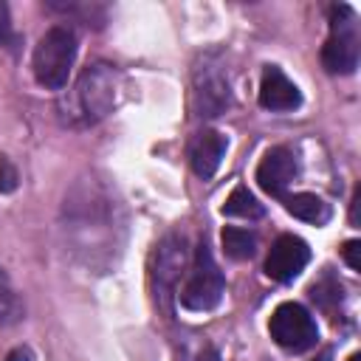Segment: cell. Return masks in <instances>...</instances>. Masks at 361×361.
<instances>
[{
    "label": "cell",
    "instance_id": "14",
    "mask_svg": "<svg viewBox=\"0 0 361 361\" xmlns=\"http://www.w3.org/2000/svg\"><path fill=\"white\" fill-rule=\"evenodd\" d=\"M223 251L231 259H251L257 251V237L248 228L228 226V228H223Z\"/></svg>",
    "mask_w": 361,
    "mask_h": 361
},
{
    "label": "cell",
    "instance_id": "19",
    "mask_svg": "<svg viewBox=\"0 0 361 361\" xmlns=\"http://www.w3.org/2000/svg\"><path fill=\"white\" fill-rule=\"evenodd\" d=\"M11 37V20H8V8L6 3H0V45Z\"/></svg>",
    "mask_w": 361,
    "mask_h": 361
},
{
    "label": "cell",
    "instance_id": "9",
    "mask_svg": "<svg viewBox=\"0 0 361 361\" xmlns=\"http://www.w3.org/2000/svg\"><path fill=\"white\" fill-rule=\"evenodd\" d=\"M296 172H299V166H296L293 152L285 149V147H274L262 155V161L257 166V183H259L262 192H268L274 197H282L285 189L293 183Z\"/></svg>",
    "mask_w": 361,
    "mask_h": 361
},
{
    "label": "cell",
    "instance_id": "5",
    "mask_svg": "<svg viewBox=\"0 0 361 361\" xmlns=\"http://www.w3.org/2000/svg\"><path fill=\"white\" fill-rule=\"evenodd\" d=\"M268 330H271V338L288 353H305L319 341V327L313 316L296 302L279 305L268 322Z\"/></svg>",
    "mask_w": 361,
    "mask_h": 361
},
{
    "label": "cell",
    "instance_id": "21",
    "mask_svg": "<svg viewBox=\"0 0 361 361\" xmlns=\"http://www.w3.org/2000/svg\"><path fill=\"white\" fill-rule=\"evenodd\" d=\"M316 361H330V353H322V355H319Z\"/></svg>",
    "mask_w": 361,
    "mask_h": 361
},
{
    "label": "cell",
    "instance_id": "2",
    "mask_svg": "<svg viewBox=\"0 0 361 361\" xmlns=\"http://www.w3.org/2000/svg\"><path fill=\"white\" fill-rule=\"evenodd\" d=\"M361 56V31L358 17L350 6L338 3L330 8V34L322 48V62L330 73H353Z\"/></svg>",
    "mask_w": 361,
    "mask_h": 361
},
{
    "label": "cell",
    "instance_id": "4",
    "mask_svg": "<svg viewBox=\"0 0 361 361\" xmlns=\"http://www.w3.org/2000/svg\"><path fill=\"white\" fill-rule=\"evenodd\" d=\"M116 104V71L110 65H87L73 87V118L93 124Z\"/></svg>",
    "mask_w": 361,
    "mask_h": 361
},
{
    "label": "cell",
    "instance_id": "17",
    "mask_svg": "<svg viewBox=\"0 0 361 361\" xmlns=\"http://www.w3.org/2000/svg\"><path fill=\"white\" fill-rule=\"evenodd\" d=\"M17 189V169L11 166L8 158L0 161V192H14Z\"/></svg>",
    "mask_w": 361,
    "mask_h": 361
},
{
    "label": "cell",
    "instance_id": "11",
    "mask_svg": "<svg viewBox=\"0 0 361 361\" xmlns=\"http://www.w3.org/2000/svg\"><path fill=\"white\" fill-rule=\"evenodd\" d=\"M228 149V141L223 133L217 130H200L192 144H189V164L195 169L197 178H212L217 172V166L223 164V155Z\"/></svg>",
    "mask_w": 361,
    "mask_h": 361
},
{
    "label": "cell",
    "instance_id": "16",
    "mask_svg": "<svg viewBox=\"0 0 361 361\" xmlns=\"http://www.w3.org/2000/svg\"><path fill=\"white\" fill-rule=\"evenodd\" d=\"M178 361H217V350L209 341H197V344L186 341L180 355H178Z\"/></svg>",
    "mask_w": 361,
    "mask_h": 361
},
{
    "label": "cell",
    "instance_id": "22",
    "mask_svg": "<svg viewBox=\"0 0 361 361\" xmlns=\"http://www.w3.org/2000/svg\"><path fill=\"white\" fill-rule=\"evenodd\" d=\"M347 361H361V358H358V353H355V355H350V358H347Z\"/></svg>",
    "mask_w": 361,
    "mask_h": 361
},
{
    "label": "cell",
    "instance_id": "1",
    "mask_svg": "<svg viewBox=\"0 0 361 361\" xmlns=\"http://www.w3.org/2000/svg\"><path fill=\"white\" fill-rule=\"evenodd\" d=\"M73 59H76V37L71 28L65 25H54L48 28L37 48H34V76L42 87L48 90H59L65 87L68 76H71V68H73Z\"/></svg>",
    "mask_w": 361,
    "mask_h": 361
},
{
    "label": "cell",
    "instance_id": "7",
    "mask_svg": "<svg viewBox=\"0 0 361 361\" xmlns=\"http://www.w3.org/2000/svg\"><path fill=\"white\" fill-rule=\"evenodd\" d=\"M189 268V251H186V240L180 234H169L161 240L158 251H155V265H152V276H155V290H158V302L169 310V299L175 296V288L180 282V274Z\"/></svg>",
    "mask_w": 361,
    "mask_h": 361
},
{
    "label": "cell",
    "instance_id": "15",
    "mask_svg": "<svg viewBox=\"0 0 361 361\" xmlns=\"http://www.w3.org/2000/svg\"><path fill=\"white\" fill-rule=\"evenodd\" d=\"M23 319V302L17 299V293L0 288V327H11Z\"/></svg>",
    "mask_w": 361,
    "mask_h": 361
},
{
    "label": "cell",
    "instance_id": "6",
    "mask_svg": "<svg viewBox=\"0 0 361 361\" xmlns=\"http://www.w3.org/2000/svg\"><path fill=\"white\" fill-rule=\"evenodd\" d=\"M228 104H231V90H228V79L223 73V65L214 56H203V62L195 68V76H192L195 116L212 118V116H220Z\"/></svg>",
    "mask_w": 361,
    "mask_h": 361
},
{
    "label": "cell",
    "instance_id": "20",
    "mask_svg": "<svg viewBox=\"0 0 361 361\" xmlns=\"http://www.w3.org/2000/svg\"><path fill=\"white\" fill-rule=\"evenodd\" d=\"M31 358V353L28 350H14L11 355H8V361H28Z\"/></svg>",
    "mask_w": 361,
    "mask_h": 361
},
{
    "label": "cell",
    "instance_id": "12",
    "mask_svg": "<svg viewBox=\"0 0 361 361\" xmlns=\"http://www.w3.org/2000/svg\"><path fill=\"white\" fill-rule=\"evenodd\" d=\"M282 203L288 209V214L305 220V223H316V226H324L330 220V206L319 197V195H310V192H296V195H282Z\"/></svg>",
    "mask_w": 361,
    "mask_h": 361
},
{
    "label": "cell",
    "instance_id": "18",
    "mask_svg": "<svg viewBox=\"0 0 361 361\" xmlns=\"http://www.w3.org/2000/svg\"><path fill=\"white\" fill-rule=\"evenodd\" d=\"M341 254H344V259H347V265L353 271H361V243L358 240H347L344 248H341Z\"/></svg>",
    "mask_w": 361,
    "mask_h": 361
},
{
    "label": "cell",
    "instance_id": "13",
    "mask_svg": "<svg viewBox=\"0 0 361 361\" xmlns=\"http://www.w3.org/2000/svg\"><path fill=\"white\" fill-rule=\"evenodd\" d=\"M223 214H228V217H243V220H257V217H262V203H259L245 186H237V189L226 197Z\"/></svg>",
    "mask_w": 361,
    "mask_h": 361
},
{
    "label": "cell",
    "instance_id": "3",
    "mask_svg": "<svg viewBox=\"0 0 361 361\" xmlns=\"http://www.w3.org/2000/svg\"><path fill=\"white\" fill-rule=\"evenodd\" d=\"M223 290H226V279H223V271L217 268L212 251L206 243H200L195 248V257L189 262V274H186V282L180 288V305L186 310H212L217 307V302L223 299Z\"/></svg>",
    "mask_w": 361,
    "mask_h": 361
},
{
    "label": "cell",
    "instance_id": "8",
    "mask_svg": "<svg viewBox=\"0 0 361 361\" xmlns=\"http://www.w3.org/2000/svg\"><path fill=\"white\" fill-rule=\"evenodd\" d=\"M307 259H310L307 243L296 234H282L265 257V274L274 282H293L305 271Z\"/></svg>",
    "mask_w": 361,
    "mask_h": 361
},
{
    "label": "cell",
    "instance_id": "10",
    "mask_svg": "<svg viewBox=\"0 0 361 361\" xmlns=\"http://www.w3.org/2000/svg\"><path fill=\"white\" fill-rule=\"evenodd\" d=\"M259 104L271 113H288L302 104V96H299V87L276 65H265L262 82H259Z\"/></svg>",
    "mask_w": 361,
    "mask_h": 361
}]
</instances>
